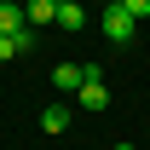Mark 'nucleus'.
I'll return each instance as SVG.
<instances>
[{
	"mask_svg": "<svg viewBox=\"0 0 150 150\" xmlns=\"http://www.w3.org/2000/svg\"><path fill=\"white\" fill-rule=\"evenodd\" d=\"M75 104H81V110H110V87H104V69H93L87 75V81H81V93H75Z\"/></svg>",
	"mask_w": 150,
	"mask_h": 150,
	"instance_id": "1",
	"label": "nucleus"
},
{
	"mask_svg": "<svg viewBox=\"0 0 150 150\" xmlns=\"http://www.w3.org/2000/svg\"><path fill=\"white\" fill-rule=\"evenodd\" d=\"M104 35H110L115 46L133 40V12H127V6H104Z\"/></svg>",
	"mask_w": 150,
	"mask_h": 150,
	"instance_id": "2",
	"label": "nucleus"
},
{
	"mask_svg": "<svg viewBox=\"0 0 150 150\" xmlns=\"http://www.w3.org/2000/svg\"><path fill=\"white\" fill-rule=\"evenodd\" d=\"M87 75H93V64H58V69H52V87H58V93H81Z\"/></svg>",
	"mask_w": 150,
	"mask_h": 150,
	"instance_id": "3",
	"label": "nucleus"
},
{
	"mask_svg": "<svg viewBox=\"0 0 150 150\" xmlns=\"http://www.w3.org/2000/svg\"><path fill=\"white\" fill-rule=\"evenodd\" d=\"M58 6H64V0H29V6H23L29 29H46V23H58Z\"/></svg>",
	"mask_w": 150,
	"mask_h": 150,
	"instance_id": "4",
	"label": "nucleus"
},
{
	"mask_svg": "<svg viewBox=\"0 0 150 150\" xmlns=\"http://www.w3.org/2000/svg\"><path fill=\"white\" fill-rule=\"evenodd\" d=\"M23 29H29L23 6H18V0H0V35H23Z\"/></svg>",
	"mask_w": 150,
	"mask_h": 150,
	"instance_id": "5",
	"label": "nucleus"
},
{
	"mask_svg": "<svg viewBox=\"0 0 150 150\" xmlns=\"http://www.w3.org/2000/svg\"><path fill=\"white\" fill-rule=\"evenodd\" d=\"M29 46H35V29H23V35H0V64L18 58V52H29Z\"/></svg>",
	"mask_w": 150,
	"mask_h": 150,
	"instance_id": "6",
	"label": "nucleus"
},
{
	"mask_svg": "<svg viewBox=\"0 0 150 150\" xmlns=\"http://www.w3.org/2000/svg\"><path fill=\"white\" fill-rule=\"evenodd\" d=\"M69 127V104H46L40 110V133H64Z\"/></svg>",
	"mask_w": 150,
	"mask_h": 150,
	"instance_id": "7",
	"label": "nucleus"
},
{
	"mask_svg": "<svg viewBox=\"0 0 150 150\" xmlns=\"http://www.w3.org/2000/svg\"><path fill=\"white\" fill-rule=\"evenodd\" d=\"M81 23H87V12H81L75 0H64V6H58V29H81Z\"/></svg>",
	"mask_w": 150,
	"mask_h": 150,
	"instance_id": "8",
	"label": "nucleus"
},
{
	"mask_svg": "<svg viewBox=\"0 0 150 150\" xmlns=\"http://www.w3.org/2000/svg\"><path fill=\"white\" fill-rule=\"evenodd\" d=\"M121 6L133 12V23H139V18H150V0H121Z\"/></svg>",
	"mask_w": 150,
	"mask_h": 150,
	"instance_id": "9",
	"label": "nucleus"
},
{
	"mask_svg": "<svg viewBox=\"0 0 150 150\" xmlns=\"http://www.w3.org/2000/svg\"><path fill=\"white\" fill-rule=\"evenodd\" d=\"M115 150H133V144H115Z\"/></svg>",
	"mask_w": 150,
	"mask_h": 150,
	"instance_id": "10",
	"label": "nucleus"
},
{
	"mask_svg": "<svg viewBox=\"0 0 150 150\" xmlns=\"http://www.w3.org/2000/svg\"><path fill=\"white\" fill-rule=\"evenodd\" d=\"M110 6H121V0H110Z\"/></svg>",
	"mask_w": 150,
	"mask_h": 150,
	"instance_id": "11",
	"label": "nucleus"
}]
</instances>
